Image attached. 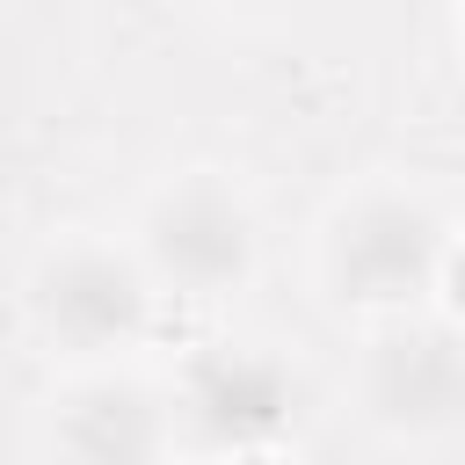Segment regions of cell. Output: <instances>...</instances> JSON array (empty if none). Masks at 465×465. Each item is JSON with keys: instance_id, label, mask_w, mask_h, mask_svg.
Segmentation results:
<instances>
[{"instance_id": "6da1fadb", "label": "cell", "mask_w": 465, "mask_h": 465, "mask_svg": "<svg viewBox=\"0 0 465 465\" xmlns=\"http://www.w3.org/2000/svg\"><path fill=\"white\" fill-rule=\"evenodd\" d=\"M443 283H450V312H458V320H465V247H458V254H450V276H443Z\"/></svg>"}, {"instance_id": "7a4b0ae2", "label": "cell", "mask_w": 465, "mask_h": 465, "mask_svg": "<svg viewBox=\"0 0 465 465\" xmlns=\"http://www.w3.org/2000/svg\"><path fill=\"white\" fill-rule=\"evenodd\" d=\"M232 465H276V458H232Z\"/></svg>"}]
</instances>
